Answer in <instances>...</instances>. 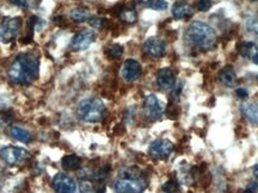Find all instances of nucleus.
I'll use <instances>...</instances> for the list:
<instances>
[{
    "instance_id": "23",
    "label": "nucleus",
    "mask_w": 258,
    "mask_h": 193,
    "mask_svg": "<svg viewBox=\"0 0 258 193\" xmlns=\"http://www.w3.org/2000/svg\"><path fill=\"white\" fill-rule=\"evenodd\" d=\"M147 6L156 11H164L167 9V2L165 0H148Z\"/></svg>"
},
{
    "instance_id": "13",
    "label": "nucleus",
    "mask_w": 258,
    "mask_h": 193,
    "mask_svg": "<svg viewBox=\"0 0 258 193\" xmlns=\"http://www.w3.org/2000/svg\"><path fill=\"white\" fill-rule=\"evenodd\" d=\"M157 82H158L159 87L165 91H169L175 86L176 78H175V73L172 72L171 68H161L159 69L157 73Z\"/></svg>"
},
{
    "instance_id": "17",
    "label": "nucleus",
    "mask_w": 258,
    "mask_h": 193,
    "mask_svg": "<svg viewBox=\"0 0 258 193\" xmlns=\"http://www.w3.org/2000/svg\"><path fill=\"white\" fill-rule=\"evenodd\" d=\"M10 135H11L15 140L23 143H27L32 140V136H30L29 131L25 130L24 128L19 127V125H14V127H11V129H10Z\"/></svg>"
},
{
    "instance_id": "15",
    "label": "nucleus",
    "mask_w": 258,
    "mask_h": 193,
    "mask_svg": "<svg viewBox=\"0 0 258 193\" xmlns=\"http://www.w3.org/2000/svg\"><path fill=\"white\" fill-rule=\"evenodd\" d=\"M244 117L252 124L258 125V104L257 103H244L241 106Z\"/></svg>"
},
{
    "instance_id": "20",
    "label": "nucleus",
    "mask_w": 258,
    "mask_h": 193,
    "mask_svg": "<svg viewBox=\"0 0 258 193\" xmlns=\"http://www.w3.org/2000/svg\"><path fill=\"white\" fill-rule=\"evenodd\" d=\"M257 51V45L254 42H242L239 45V53H241L242 56L246 59H251L252 60V58H254Z\"/></svg>"
},
{
    "instance_id": "16",
    "label": "nucleus",
    "mask_w": 258,
    "mask_h": 193,
    "mask_svg": "<svg viewBox=\"0 0 258 193\" xmlns=\"http://www.w3.org/2000/svg\"><path fill=\"white\" fill-rule=\"evenodd\" d=\"M219 79L227 87H233L237 84V74L234 72L233 67L226 66L219 73Z\"/></svg>"
},
{
    "instance_id": "27",
    "label": "nucleus",
    "mask_w": 258,
    "mask_h": 193,
    "mask_svg": "<svg viewBox=\"0 0 258 193\" xmlns=\"http://www.w3.org/2000/svg\"><path fill=\"white\" fill-rule=\"evenodd\" d=\"M89 23L92 28H95V29H102V28L105 25V19L99 17H91L89 19Z\"/></svg>"
},
{
    "instance_id": "30",
    "label": "nucleus",
    "mask_w": 258,
    "mask_h": 193,
    "mask_svg": "<svg viewBox=\"0 0 258 193\" xmlns=\"http://www.w3.org/2000/svg\"><path fill=\"white\" fill-rule=\"evenodd\" d=\"M258 191V180H255V181H251L249 184V186L246 187L244 193H256Z\"/></svg>"
},
{
    "instance_id": "11",
    "label": "nucleus",
    "mask_w": 258,
    "mask_h": 193,
    "mask_svg": "<svg viewBox=\"0 0 258 193\" xmlns=\"http://www.w3.org/2000/svg\"><path fill=\"white\" fill-rule=\"evenodd\" d=\"M145 51L152 58H162L166 53V45L159 37H149L144 45Z\"/></svg>"
},
{
    "instance_id": "31",
    "label": "nucleus",
    "mask_w": 258,
    "mask_h": 193,
    "mask_svg": "<svg viewBox=\"0 0 258 193\" xmlns=\"http://www.w3.org/2000/svg\"><path fill=\"white\" fill-rule=\"evenodd\" d=\"M11 4L16 5L18 7H22V9H27L28 7V0H10Z\"/></svg>"
},
{
    "instance_id": "28",
    "label": "nucleus",
    "mask_w": 258,
    "mask_h": 193,
    "mask_svg": "<svg viewBox=\"0 0 258 193\" xmlns=\"http://www.w3.org/2000/svg\"><path fill=\"white\" fill-rule=\"evenodd\" d=\"M178 190V184L174 180H170L162 186V191L165 193H175Z\"/></svg>"
},
{
    "instance_id": "22",
    "label": "nucleus",
    "mask_w": 258,
    "mask_h": 193,
    "mask_svg": "<svg viewBox=\"0 0 258 193\" xmlns=\"http://www.w3.org/2000/svg\"><path fill=\"white\" fill-rule=\"evenodd\" d=\"M247 31L251 35H254L255 37L258 38V17H251L247 18L246 23H245Z\"/></svg>"
},
{
    "instance_id": "10",
    "label": "nucleus",
    "mask_w": 258,
    "mask_h": 193,
    "mask_svg": "<svg viewBox=\"0 0 258 193\" xmlns=\"http://www.w3.org/2000/svg\"><path fill=\"white\" fill-rule=\"evenodd\" d=\"M95 38H96V35L92 30H84V31L78 32L73 36L71 43H69V48L74 51L85 50L94 43Z\"/></svg>"
},
{
    "instance_id": "8",
    "label": "nucleus",
    "mask_w": 258,
    "mask_h": 193,
    "mask_svg": "<svg viewBox=\"0 0 258 193\" xmlns=\"http://www.w3.org/2000/svg\"><path fill=\"white\" fill-rule=\"evenodd\" d=\"M144 112H145L146 117L151 120H157L161 117L162 112H164V106H162L158 97L154 96V94H149L145 98Z\"/></svg>"
},
{
    "instance_id": "25",
    "label": "nucleus",
    "mask_w": 258,
    "mask_h": 193,
    "mask_svg": "<svg viewBox=\"0 0 258 193\" xmlns=\"http://www.w3.org/2000/svg\"><path fill=\"white\" fill-rule=\"evenodd\" d=\"M107 53L112 59H118L123 54V47L120 45H113L108 48Z\"/></svg>"
},
{
    "instance_id": "2",
    "label": "nucleus",
    "mask_w": 258,
    "mask_h": 193,
    "mask_svg": "<svg viewBox=\"0 0 258 193\" xmlns=\"http://www.w3.org/2000/svg\"><path fill=\"white\" fill-rule=\"evenodd\" d=\"M185 42L193 48L210 50L216 43V33L213 28L202 22H193L184 33Z\"/></svg>"
},
{
    "instance_id": "7",
    "label": "nucleus",
    "mask_w": 258,
    "mask_h": 193,
    "mask_svg": "<svg viewBox=\"0 0 258 193\" xmlns=\"http://www.w3.org/2000/svg\"><path fill=\"white\" fill-rule=\"evenodd\" d=\"M172 150H174V145L170 142L169 140H156L151 143L148 149L149 155L156 160H164V159L169 158L171 155Z\"/></svg>"
},
{
    "instance_id": "1",
    "label": "nucleus",
    "mask_w": 258,
    "mask_h": 193,
    "mask_svg": "<svg viewBox=\"0 0 258 193\" xmlns=\"http://www.w3.org/2000/svg\"><path fill=\"white\" fill-rule=\"evenodd\" d=\"M9 78L14 84L28 85L38 75V60L32 54H20L10 66Z\"/></svg>"
},
{
    "instance_id": "21",
    "label": "nucleus",
    "mask_w": 258,
    "mask_h": 193,
    "mask_svg": "<svg viewBox=\"0 0 258 193\" xmlns=\"http://www.w3.org/2000/svg\"><path fill=\"white\" fill-rule=\"evenodd\" d=\"M71 18L74 22L82 23L89 20L91 17H90V12L87 9H85V7H76V9L71 11Z\"/></svg>"
},
{
    "instance_id": "12",
    "label": "nucleus",
    "mask_w": 258,
    "mask_h": 193,
    "mask_svg": "<svg viewBox=\"0 0 258 193\" xmlns=\"http://www.w3.org/2000/svg\"><path fill=\"white\" fill-rule=\"evenodd\" d=\"M141 71H143L141 64L136 60L129 59V60H127L125 63H123L122 78L127 82H133L141 75Z\"/></svg>"
},
{
    "instance_id": "19",
    "label": "nucleus",
    "mask_w": 258,
    "mask_h": 193,
    "mask_svg": "<svg viewBox=\"0 0 258 193\" xmlns=\"http://www.w3.org/2000/svg\"><path fill=\"white\" fill-rule=\"evenodd\" d=\"M79 191L81 193H104V187H98L94 184L92 179H84L79 184Z\"/></svg>"
},
{
    "instance_id": "29",
    "label": "nucleus",
    "mask_w": 258,
    "mask_h": 193,
    "mask_svg": "<svg viewBox=\"0 0 258 193\" xmlns=\"http://www.w3.org/2000/svg\"><path fill=\"white\" fill-rule=\"evenodd\" d=\"M211 7L210 0H198V10L202 12H207Z\"/></svg>"
},
{
    "instance_id": "5",
    "label": "nucleus",
    "mask_w": 258,
    "mask_h": 193,
    "mask_svg": "<svg viewBox=\"0 0 258 193\" xmlns=\"http://www.w3.org/2000/svg\"><path fill=\"white\" fill-rule=\"evenodd\" d=\"M22 28L20 18H6L0 23V42L9 43L17 37Z\"/></svg>"
},
{
    "instance_id": "33",
    "label": "nucleus",
    "mask_w": 258,
    "mask_h": 193,
    "mask_svg": "<svg viewBox=\"0 0 258 193\" xmlns=\"http://www.w3.org/2000/svg\"><path fill=\"white\" fill-rule=\"evenodd\" d=\"M252 61H254L255 64H257V66H258V51H257L256 54H255L254 58H252Z\"/></svg>"
},
{
    "instance_id": "32",
    "label": "nucleus",
    "mask_w": 258,
    "mask_h": 193,
    "mask_svg": "<svg viewBox=\"0 0 258 193\" xmlns=\"http://www.w3.org/2000/svg\"><path fill=\"white\" fill-rule=\"evenodd\" d=\"M236 93H237V96H238V98H241V99H245V98L249 97V92H247L245 89H242V87L237 89Z\"/></svg>"
},
{
    "instance_id": "3",
    "label": "nucleus",
    "mask_w": 258,
    "mask_h": 193,
    "mask_svg": "<svg viewBox=\"0 0 258 193\" xmlns=\"http://www.w3.org/2000/svg\"><path fill=\"white\" fill-rule=\"evenodd\" d=\"M146 187L147 181L145 178L136 168L128 169L115 182L116 193H144Z\"/></svg>"
},
{
    "instance_id": "34",
    "label": "nucleus",
    "mask_w": 258,
    "mask_h": 193,
    "mask_svg": "<svg viewBox=\"0 0 258 193\" xmlns=\"http://www.w3.org/2000/svg\"><path fill=\"white\" fill-rule=\"evenodd\" d=\"M254 176L256 177L257 179H258V163L256 164V166L254 167Z\"/></svg>"
},
{
    "instance_id": "24",
    "label": "nucleus",
    "mask_w": 258,
    "mask_h": 193,
    "mask_svg": "<svg viewBox=\"0 0 258 193\" xmlns=\"http://www.w3.org/2000/svg\"><path fill=\"white\" fill-rule=\"evenodd\" d=\"M14 120V116L9 111H0V127H9Z\"/></svg>"
},
{
    "instance_id": "18",
    "label": "nucleus",
    "mask_w": 258,
    "mask_h": 193,
    "mask_svg": "<svg viewBox=\"0 0 258 193\" xmlns=\"http://www.w3.org/2000/svg\"><path fill=\"white\" fill-rule=\"evenodd\" d=\"M81 166V159L79 156L74 155H66L63 159V167L66 171H77Z\"/></svg>"
},
{
    "instance_id": "9",
    "label": "nucleus",
    "mask_w": 258,
    "mask_h": 193,
    "mask_svg": "<svg viewBox=\"0 0 258 193\" xmlns=\"http://www.w3.org/2000/svg\"><path fill=\"white\" fill-rule=\"evenodd\" d=\"M53 189L56 193H76L77 182L64 173H58L51 180Z\"/></svg>"
},
{
    "instance_id": "26",
    "label": "nucleus",
    "mask_w": 258,
    "mask_h": 193,
    "mask_svg": "<svg viewBox=\"0 0 258 193\" xmlns=\"http://www.w3.org/2000/svg\"><path fill=\"white\" fill-rule=\"evenodd\" d=\"M121 18L127 23H134L136 20V14L134 10L125 9L121 12Z\"/></svg>"
},
{
    "instance_id": "4",
    "label": "nucleus",
    "mask_w": 258,
    "mask_h": 193,
    "mask_svg": "<svg viewBox=\"0 0 258 193\" xmlns=\"http://www.w3.org/2000/svg\"><path fill=\"white\" fill-rule=\"evenodd\" d=\"M105 110V104L99 98H86L79 103L77 113L84 122L98 123L104 117Z\"/></svg>"
},
{
    "instance_id": "6",
    "label": "nucleus",
    "mask_w": 258,
    "mask_h": 193,
    "mask_svg": "<svg viewBox=\"0 0 258 193\" xmlns=\"http://www.w3.org/2000/svg\"><path fill=\"white\" fill-rule=\"evenodd\" d=\"M29 151L24 148H20V147L9 146L0 150V158L11 166L23 163L24 161H27V159H29Z\"/></svg>"
},
{
    "instance_id": "35",
    "label": "nucleus",
    "mask_w": 258,
    "mask_h": 193,
    "mask_svg": "<svg viewBox=\"0 0 258 193\" xmlns=\"http://www.w3.org/2000/svg\"><path fill=\"white\" fill-rule=\"evenodd\" d=\"M1 177H2V168L0 167V179H1Z\"/></svg>"
},
{
    "instance_id": "14",
    "label": "nucleus",
    "mask_w": 258,
    "mask_h": 193,
    "mask_svg": "<svg viewBox=\"0 0 258 193\" xmlns=\"http://www.w3.org/2000/svg\"><path fill=\"white\" fill-rule=\"evenodd\" d=\"M193 6L187 1H178L172 7V15L176 19H188L193 16Z\"/></svg>"
}]
</instances>
